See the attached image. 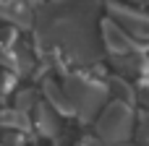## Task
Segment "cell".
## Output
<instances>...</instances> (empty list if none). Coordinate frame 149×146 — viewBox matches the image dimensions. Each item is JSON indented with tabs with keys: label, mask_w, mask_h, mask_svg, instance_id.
I'll return each instance as SVG.
<instances>
[{
	"label": "cell",
	"mask_w": 149,
	"mask_h": 146,
	"mask_svg": "<svg viewBox=\"0 0 149 146\" xmlns=\"http://www.w3.org/2000/svg\"><path fill=\"white\" fill-rule=\"evenodd\" d=\"M97 18V0H52L37 13V42L42 47H60L73 63H97L102 47L92 31Z\"/></svg>",
	"instance_id": "1"
},
{
	"label": "cell",
	"mask_w": 149,
	"mask_h": 146,
	"mask_svg": "<svg viewBox=\"0 0 149 146\" xmlns=\"http://www.w3.org/2000/svg\"><path fill=\"white\" fill-rule=\"evenodd\" d=\"M60 86H63V94L68 99L71 112L79 115V118H84V120H89L92 115H97L105 107L107 97H110L105 84H100L92 76H81V73H65V78H63Z\"/></svg>",
	"instance_id": "2"
},
{
	"label": "cell",
	"mask_w": 149,
	"mask_h": 146,
	"mask_svg": "<svg viewBox=\"0 0 149 146\" xmlns=\"http://www.w3.org/2000/svg\"><path fill=\"white\" fill-rule=\"evenodd\" d=\"M97 133L105 144H126L134 136V110L120 99L110 102L97 118Z\"/></svg>",
	"instance_id": "3"
},
{
	"label": "cell",
	"mask_w": 149,
	"mask_h": 146,
	"mask_svg": "<svg viewBox=\"0 0 149 146\" xmlns=\"http://www.w3.org/2000/svg\"><path fill=\"white\" fill-rule=\"evenodd\" d=\"M105 10L120 21V29L128 34V37H136V39H147V16L141 10H134L131 5H123L118 0H110L105 3Z\"/></svg>",
	"instance_id": "4"
},
{
	"label": "cell",
	"mask_w": 149,
	"mask_h": 146,
	"mask_svg": "<svg viewBox=\"0 0 149 146\" xmlns=\"http://www.w3.org/2000/svg\"><path fill=\"white\" fill-rule=\"evenodd\" d=\"M113 65L120 68V73L126 78H141L144 71H147V60H144V50H128V52H118V55H110Z\"/></svg>",
	"instance_id": "5"
},
{
	"label": "cell",
	"mask_w": 149,
	"mask_h": 146,
	"mask_svg": "<svg viewBox=\"0 0 149 146\" xmlns=\"http://www.w3.org/2000/svg\"><path fill=\"white\" fill-rule=\"evenodd\" d=\"M102 42L107 47L110 55H118V52H128V50H139L134 44V39L115 24V21H105L102 24Z\"/></svg>",
	"instance_id": "6"
},
{
	"label": "cell",
	"mask_w": 149,
	"mask_h": 146,
	"mask_svg": "<svg viewBox=\"0 0 149 146\" xmlns=\"http://www.w3.org/2000/svg\"><path fill=\"white\" fill-rule=\"evenodd\" d=\"M34 123H37L39 133H45L47 138H55V136L60 133V123H58L55 110L47 107V104H42V102L34 104Z\"/></svg>",
	"instance_id": "7"
},
{
	"label": "cell",
	"mask_w": 149,
	"mask_h": 146,
	"mask_svg": "<svg viewBox=\"0 0 149 146\" xmlns=\"http://www.w3.org/2000/svg\"><path fill=\"white\" fill-rule=\"evenodd\" d=\"M42 91H45V104L47 107H55V112H71V107H68V99H65V94H63V86L60 84H55V81H45V86H42Z\"/></svg>",
	"instance_id": "8"
},
{
	"label": "cell",
	"mask_w": 149,
	"mask_h": 146,
	"mask_svg": "<svg viewBox=\"0 0 149 146\" xmlns=\"http://www.w3.org/2000/svg\"><path fill=\"white\" fill-rule=\"evenodd\" d=\"M105 86H107V94H110V97H115V99H120V102H134V89H131L128 78H123V76H110Z\"/></svg>",
	"instance_id": "9"
},
{
	"label": "cell",
	"mask_w": 149,
	"mask_h": 146,
	"mask_svg": "<svg viewBox=\"0 0 149 146\" xmlns=\"http://www.w3.org/2000/svg\"><path fill=\"white\" fill-rule=\"evenodd\" d=\"M0 125L8 131H24L29 128V118L21 110H8V112H0Z\"/></svg>",
	"instance_id": "10"
},
{
	"label": "cell",
	"mask_w": 149,
	"mask_h": 146,
	"mask_svg": "<svg viewBox=\"0 0 149 146\" xmlns=\"http://www.w3.org/2000/svg\"><path fill=\"white\" fill-rule=\"evenodd\" d=\"M37 102H39V99H37V91H34V89H24V91H18V97H16V110L29 112Z\"/></svg>",
	"instance_id": "11"
}]
</instances>
